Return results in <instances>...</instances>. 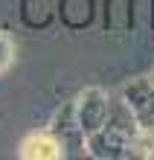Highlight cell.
Returning a JSON list of instances; mask_svg holds the SVG:
<instances>
[{
	"instance_id": "1",
	"label": "cell",
	"mask_w": 154,
	"mask_h": 160,
	"mask_svg": "<svg viewBox=\"0 0 154 160\" xmlns=\"http://www.w3.org/2000/svg\"><path fill=\"white\" fill-rule=\"evenodd\" d=\"M21 157H26V160H58L61 146L50 134H32L21 143Z\"/></svg>"
},
{
	"instance_id": "2",
	"label": "cell",
	"mask_w": 154,
	"mask_h": 160,
	"mask_svg": "<svg viewBox=\"0 0 154 160\" xmlns=\"http://www.w3.org/2000/svg\"><path fill=\"white\" fill-rule=\"evenodd\" d=\"M12 58H15V47H12V41H9L3 32H0V73L12 64Z\"/></svg>"
}]
</instances>
